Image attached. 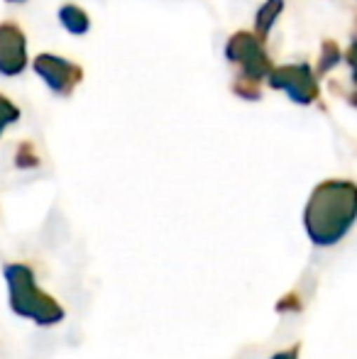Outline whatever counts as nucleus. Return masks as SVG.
Segmentation results:
<instances>
[{
	"instance_id": "1",
	"label": "nucleus",
	"mask_w": 357,
	"mask_h": 359,
	"mask_svg": "<svg viewBox=\"0 0 357 359\" xmlns=\"http://www.w3.org/2000/svg\"><path fill=\"white\" fill-rule=\"evenodd\" d=\"M357 220V186L353 181L330 179L311 194L304 225L311 242L330 247L350 232Z\"/></svg>"
},
{
	"instance_id": "2",
	"label": "nucleus",
	"mask_w": 357,
	"mask_h": 359,
	"mask_svg": "<svg viewBox=\"0 0 357 359\" xmlns=\"http://www.w3.org/2000/svg\"><path fill=\"white\" fill-rule=\"evenodd\" d=\"M10 284V296H13V311L20 313L25 318H32V320L42 323V325H52L64 318V311L52 296L42 293L34 286L32 271L27 266L13 264L5 271Z\"/></svg>"
},
{
	"instance_id": "3",
	"label": "nucleus",
	"mask_w": 357,
	"mask_h": 359,
	"mask_svg": "<svg viewBox=\"0 0 357 359\" xmlns=\"http://www.w3.org/2000/svg\"><path fill=\"white\" fill-rule=\"evenodd\" d=\"M34 74L49 86L57 95H72V90L81 83L83 69L57 54H39L34 59Z\"/></svg>"
},
{
	"instance_id": "4",
	"label": "nucleus",
	"mask_w": 357,
	"mask_h": 359,
	"mask_svg": "<svg viewBox=\"0 0 357 359\" xmlns=\"http://www.w3.org/2000/svg\"><path fill=\"white\" fill-rule=\"evenodd\" d=\"M228 59L235 64H240L243 67V76L250 81H260L262 76H269L271 74V64L267 59V54H264L262 44H260L257 37H252V34H235L233 39L228 42Z\"/></svg>"
},
{
	"instance_id": "5",
	"label": "nucleus",
	"mask_w": 357,
	"mask_h": 359,
	"mask_svg": "<svg viewBox=\"0 0 357 359\" xmlns=\"http://www.w3.org/2000/svg\"><path fill=\"white\" fill-rule=\"evenodd\" d=\"M269 81L274 88H281L284 93H289L291 100L296 103H311L318 95V86L311 74V69L306 64H294V67L276 69L269 74Z\"/></svg>"
},
{
	"instance_id": "6",
	"label": "nucleus",
	"mask_w": 357,
	"mask_h": 359,
	"mask_svg": "<svg viewBox=\"0 0 357 359\" xmlns=\"http://www.w3.org/2000/svg\"><path fill=\"white\" fill-rule=\"evenodd\" d=\"M27 67V39L15 22H0V74L18 76Z\"/></svg>"
},
{
	"instance_id": "7",
	"label": "nucleus",
	"mask_w": 357,
	"mask_h": 359,
	"mask_svg": "<svg viewBox=\"0 0 357 359\" xmlns=\"http://www.w3.org/2000/svg\"><path fill=\"white\" fill-rule=\"evenodd\" d=\"M59 20H62V25L72 34H83V32H88V27H90L88 15L83 13L79 5H64V8L59 10Z\"/></svg>"
},
{
	"instance_id": "8",
	"label": "nucleus",
	"mask_w": 357,
	"mask_h": 359,
	"mask_svg": "<svg viewBox=\"0 0 357 359\" xmlns=\"http://www.w3.org/2000/svg\"><path fill=\"white\" fill-rule=\"evenodd\" d=\"M281 8H284V0H267V3H264V8L260 10V18H257L260 37H264V34L269 32V27L274 25V20H276V15L281 13Z\"/></svg>"
},
{
	"instance_id": "9",
	"label": "nucleus",
	"mask_w": 357,
	"mask_h": 359,
	"mask_svg": "<svg viewBox=\"0 0 357 359\" xmlns=\"http://www.w3.org/2000/svg\"><path fill=\"white\" fill-rule=\"evenodd\" d=\"M18 120H20V108L13 103V100L0 95V135H3V130L8 128V125L18 123Z\"/></svg>"
},
{
	"instance_id": "10",
	"label": "nucleus",
	"mask_w": 357,
	"mask_h": 359,
	"mask_svg": "<svg viewBox=\"0 0 357 359\" xmlns=\"http://www.w3.org/2000/svg\"><path fill=\"white\" fill-rule=\"evenodd\" d=\"M15 164H18L20 169H34V166L39 164V156H37V151H34V147L29 142L20 144L18 154H15Z\"/></svg>"
},
{
	"instance_id": "11",
	"label": "nucleus",
	"mask_w": 357,
	"mask_h": 359,
	"mask_svg": "<svg viewBox=\"0 0 357 359\" xmlns=\"http://www.w3.org/2000/svg\"><path fill=\"white\" fill-rule=\"evenodd\" d=\"M325 49H328V54H325V62H321L318 72H325V69H330L335 62H340V54H338V49H335L333 42H325Z\"/></svg>"
},
{
	"instance_id": "12",
	"label": "nucleus",
	"mask_w": 357,
	"mask_h": 359,
	"mask_svg": "<svg viewBox=\"0 0 357 359\" xmlns=\"http://www.w3.org/2000/svg\"><path fill=\"white\" fill-rule=\"evenodd\" d=\"M299 350H301V345H291L289 350H281V352H276L271 359H299Z\"/></svg>"
},
{
	"instance_id": "13",
	"label": "nucleus",
	"mask_w": 357,
	"mask_h": 359,
	"mask_svg": "<svg viewBox=\"0 0 357 359\" xmlns=\"http://www.w3.org/2000/svg\"><path fill=\"white\" fill-rule=\"evenodd\" d=\"M350 62H353V67H355V79H357V42L353 47V54H350Z\"/></svg>"
},
{
	"instance_id": "14",
	"label": "nucleus",
	"mask_w": 357,
	"mask_h": 359,
	"mask_svg": "<svg viewBox=\"0 0 357 359\" xmlns=\"http://www.w3.org/2000/svg\"><path fill=\"white\" fill-rule=\"evenodd\" d=\"M8 3H22V0H8Z\"/></svg>"
}]
</instances>
